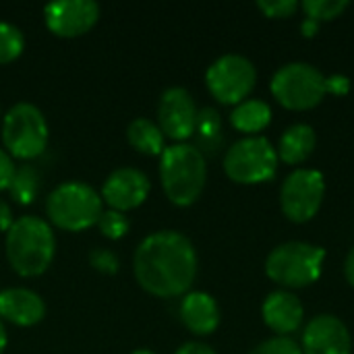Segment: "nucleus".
Instances as JSON below:
<instances>
[{"label": "nucleus", "instance_id": "4468645a", "mask_svg": "<svg viewBox=\"0 0 354 354\" xmlns=\"http://www.w3.org/2000/svg\"><path fill=\"white\" fill-rule=\"evenodd\" d=\"M301 351L303 354H353V338L344 322L322 313L307 322Z\"/></svg>", "mask_w": 354, "mask_h": 354}, {"label": "nucleus", "instance_id": "cd10ccee", "mask_svg": "<svg viewBox=\"0 0 354 354\" xmlns=\"http://www.w3.org/2000/svg\"><path fill=\"white\" fill-rule=\"evenodd\" d=\"M89 266H91L93 270L102 272V274L112 276V274H116V272H118L120 261H118V257H116V253H114V251H110V249H102V247H95V249H91V251H89Z\"/></svg>", "mask_w": 354, "mask_h": 354}, {"label": "nucleus", "instance_id": "39448f33", "mask_svg": "<svg viewBox=\"0 0 354 354\" xmlns=\"http://www.w3.org/2000/svg\"><path fill=\"white\" fill-rule=\"evenodd\" d=\"M326 251L303 241L278 245L266 259V274L272 282L286 288H307L319 280L324 272Z\"/></svg>", "mask_w": 354, "mask_h": 354}, {"label": "nucleus", "instance_id": "5701e85b", "mask_svg": "<svg viewBox=\"0 0 354 354\" xmlns=\"http://www.w3.org/2000/svg\"><path fill=\"white\" fill-rule=\"evenodd\" d=\"M25 50V35L23 31L10 23L0 21V64H8L17 60Z\"/></svg>", "mask_w": 354, "mask_h": 354}, {"label": "nucleus", "instance_id": "412c9836", "mask_svg": "<svg viewBox=\"0 0 354 354\" xmlns=\"http://www.w3.org/2000/svg\"><path fill=\"white\" fill-rule=\"evenodd\" d=\"M6 191L21 205L33 203V199L37 197V191H39V172L35 170V166H31L27 162L19 164L15 168L12 180Z\"/></svg>", "mask_w": 354, "mask_h": 354}, {"label": "nucleus", "instance_id": "dca6fc26", "mask_svg": "<svg viewBox=\"0 0 354 354\" xmlns=\"http://www.w3.org/2000/svg\"><path fill=\"white\" fill-rule=\"evenodd\" d=\"M46 317L44 299L31 288L12 286L0 290V319H6L21 328L37 326Z\"/></svg>", "mask_w": 354, "mask_h": 354}, {"label": "nucleus", "instance_id": "9d476101", "mask_svg": "<svg viewBox=\"0 0 354 354\" xmlns=\"http://www.w3.org/2000/svg\"><path fill=\"white\" fill-rule=\"evenodd\" d=\"M326 197V178L319 170L297 168L280 189V207L295 224H305L317 216Z\"/></svg>", "mask_w": 354, "mask_h": 354}, {"label": "nucleus", "instance_id": "f257e3e1", "mask_svg": "<svg viewBox=\"0 0 354 354\" xmlns=\"http://www.w3.org/2000/svg\"><path fill=\"white\" fill-rule=\"evenodd\" d=\"M197 251L178 230L147 234L135 249L133 274L139 286L160 299L185 297L197 278Z\"/></svg>", "mask_w": 354, "mask_h": 354}, {"label": "nucleus", "instance_id": "393cba45", "mask_svg": "<svg viewBox=\"0 0 354 354\" xmlns=\"http://www.w3.org/2000/svg\"><path fill=\"white\" fill-rule=\"evenodd\" d=\"M102 232V236L110 239V241H120L129 234L131 230V220L124 212H116V209H104L97 224H95Z\"/></svg>", "mask_w": 354, "mask_h": 354}, {"label": "nucleus", "instance_id": "f3484780", "mask_svg": "<svg viewBox=\"0 0 354 354\" xmlns=\"http://www.w3.org/2000/svg\"><path fill=\"white\" fill-rule=\"evenodd\" d=\"M180 322L195 336H209L220 326V307L216 299L201 290H189L180 301Z\"/></svg>", "mask_w": 354, "mask_h": 354}, {"label": "nucleus", "instance_id": "0eeeda50", "mask_svg": "<svg viewBox=\"0 0 354 354\" xmlns=\"http://www.w3.org/2000/svg\"><path fill=\"white\" fill-rule=\"evenodd\" d=\"M270 91L286 110L303 112L322 104L326 97V77L309 62H288L280 66L272 81Z\"/></svg>", "mask_w": 354, "mask_h": 354}, {"label": "nucleus", "instance_id": "72a5a7b5", "mask_svg": "<svg viewBox=\"0 0 354 354\" xmlns=\"http://www.w3.org/2000/svg\"><path fill=\"white\" fill-rule=\"evenodd\" d=\"M301 29H303V35H305V37H313V35L319 31V23H315V21H311V19H305L303 25H301Z\"/></svg>", "mask_w": 354, "mask_h": 354}, {"label": "nucleus", "instance_id": "b1692460", "mask_svg": "<svg viewBox=\"0 0 354 354\" xmlns=\"http://www.w3.org/2000/svg\"><path fill=\"white\" fill-rule=\"evenodd\" d=\"M351 6L348 0H305L301 2V8L305 10L307 19L322 23V21H334L338 19L346 8Z\"/></svg>", "mask_w": 354, "mask_h": 354}, {"label": "nucleus", "instance_id": "1a4fd4ad", "mask_svg": "<svg viewBox=\"0 0 354 354\" xmlns=\"http://www.w3.org/2000/svg\"><path fill=\"white\" fill-rule=\"evenodd\" d=\"M255 83L257 68L247 56L241 54H224L216 58L205 73V85L209 93L226 106H236L245 102Z\"/></svg>", "mask_w": 354, "mask_h": 354}, {"label": "nucleus", "instance_id": "c9c22d12", "mask_svg": "<svg viewBox=\"0 0 354 354\" xmlns=\"http://www.w3.org/2000/svg\"><path fill=\"white\" fill-rule=\"evenodd\" d=\"M131 354H158V353H153V351H149V348H137V351H133Z\"/></svg>", "mask_w": 354, "mask_h": 354}, {"label": "nucleus", "instance_id": "9b49d317", "mask_svg": "<svg viewBox=\"0 0 354 354\" xmlns=\"http://www.w3.org/2000/svg\"><path fill=\"white\" fill-rule=\"evenodd\" d=\"M197 116L199 110L189 89L178 85L164 89L158 104V127L162 129L164 137L172 139L174 143H187V139L195 135Z\"/></svg>", "mask_w": 354, "mask_h": 354}, {"label": "nucleus", "instance_id": "e433bc0d", "mask_svg": "<svg viewBox=\"0 0 354 354\" xmlns=\"http://www.w3.org/2000/svg\"><path fill=\"white\" fill-rule=\"evenodd\" d=\"M0 118H2V110H0Z\"/></svg>", "mask_w": 354, "mask_h": 354}, {"label": "nucleus", "instance_id": "aec40b11", "mask_svg": "<svg viewBox=\"0 0 354 354\" xmlns=\"http://www.w3.org/2000/svg\"><path fill=\"white\" fill-rule=\"evenodd\" d=\"M127 139L139 153H145V156H162V151L166 147L164 145L166 137H164L162 129L158 127V122H153L145 116H139L129 122Z\"/></svg>", "mask_w": 354, "mask_h": 354}, {"label": "nucleus", "instance_id": "a211bd4d", "mask_svg": "<svg viewBox=\"0 0 354 354\" xmlns=\"http://www.w3.org/2000/svg\"><path fill=\"white\" fill-rule=\"evenodd\" d=\"M315 143H317V137H315L313 127L305 122H297L282 133L276 153L282 162L290 166H299L309 160V156L315 149Z\"/></svg>", "mask_w": 354, "mask_h": 354}, {"label": "nucleus", "instance_id": "c85d7f7f", "mask_svg": "<svg viewBox=\"0 0 354 354\" xmlns=\"http://www.w3.org/2000/svg\"><path fill=\"white\" fill-rule=\"evenodd\" d=\"M15 168H17L15 160L4 149H0V191L8 189V185L12 180V174H15Z\"/></svg>", "mask_w": 354, "mask_h": 354}, {"label": "nucleus", "instance_id": "f8f14e48", "mask_svg": "<svg viewBox=\"0 0 354 354\" xmlns=\"http://www.w3.org/2000/svg\"><path fill=\"white\" fill-rule=\"evenodd\" d=\"M46 27L58 37H79L100 21L95 0H54L44 6Z\"/></svg>", "mask_w": 354, "mask_h": 354}, {"label": "nucleus", "instance_id": "f704fd0d", "mask_svg": "<svg viewBox=\"0 0 354 354\" xmlns=\"http://www.w3.org/2000/svg\"><path fill=\"white\" fill-rule=\"evenodd\" d=\"M6 344H8V336H6V328H4V324L0 319V354H4Z\"/></svg>", "mask_w": 354, "mask_h": 354}, {"label": "nucleus", "instance_id": "ddd939ff", "mask_svg": "<svg viewBox=\"0 0 354 354\" xmlns=\"http://www.w3.org/2000/svg\"><path fill=\"white\" fill-rule=\"evenodd\" d=\"M149 191L151 183L143 170L133 166H120L106 176L100 195L110 209L127 214L129 209L143 205L145 199L149 197Z\"/></svg>", "mask_w": 354, "mask_h": 354}, {"label": "nucleus", "instance_id": "2f4dec72", "mask_svg": "<svg viewBox=\"0 0 354 354\" xmlns=\"http://www.w3.org/2000/svg\"><path fill=\"white\" fill-rule=\"evenodd\" d=\"M174 354H218L212 346L203 342H185Z\"/></svg>", "mask_w": 354, "mask_h": 354}, {"label": "nucleus", "instance_id": "4be33fe9", "mask_svg": "<svg viewBox=\"0 0 354 354\" xmlns=\"http://www.w3.org/2000/svg\"><path fill=\"white\" fill-rule=\"evenodd\" d=\"M197 137H199V149L203 153V149L214 151L220 141H222V118L218 114V110L214 108H203L199 110L197 116V129H195Z\"/></svg>", "mask_w": 354, "mask_h": 354}, {"label": "nucleus", "instance_id": "c756f323", "mask_svg": "<svg viewBox=\"0 0 354 354\" xmlns=\"http://www.w3.org/2000/svg\"><path fill=\"white\" fill-rule=\"evenodd\" d=\"M348 89H351V81H348V77H344V75H332V77H326V91H328V93L344 95V93H348Z\"/></svg>", "mask_w": 354, "mask_h": 354}, {"label": "nucleus", "instance_id": "6ab92c4d", "mask_svg": "<svg viewBox=\"0 0 354 354\" xmlns=\"http://www.w3.org/2000/svg\"><path fill=\"white\" fill-rule=\"evenodd\" d=\"M230 122L236 131L247 133V137H253L272 122V108L263 100L247 97L245 102L234 106V110L230 112Z\"/></svg>", "mask_w": 354, "mask_h": 354}, {"label": "nucleus", "instance_id": "473e14b6", "mask_svg": "<svg viewBox=\"0 0 354 354\" xmlns=\"http://www.w3.org/2000/svg\"><path fill=\"white\" fill-rule=\"evenodd\" d=\"M344 276H346V282L354 288V247L348 251V255H346V261H344Z\"/></svg>", "mask_w": 354, "mask_h": 354}, {"label": "nucleus", "instance_id": "f03ea898", "mask_svg": "<svg viewBox=\"0 0 354 354\" xmlns=\"http://www.w3.org/2000/svg\"><path fill=\"white\" fill-rule=\"evenodd\" d=\"M6 259L23 278L41 276L54 261L56 236L52 224L39 216H21L4 239Z\"/></svg>", "mask_w": 354, "mask_h": 354}, {"label": "nucleus", "instance_id": "a878e982", "mask_svg": "<svg viewBox=\"0 0 354 354\" xmlns=\"http://www.w3.org/2000/svg\"><path fill=\"white\" fill-rule=\"evenodd\" d=\"M247 354H303L301 344L295 342L290 336H274L261 344H257Z\"/></svg>", "mask_w": 354, "mask_h": 354}, {"label": "nucleus", "instance_id": "20e7f679", "mask_svg": "<svg viewBox=\"0 0 354 354\" xmlns=\"http://www.w3.org/2000/svg\"><path fill=\"white\" fill-rule=\"evenodd\" d=\"M104 212L100 191L83 180L56 185L46 199L48 222L66 232H81L97 224Z\"/></svg>", "mask_w": 354, "mask_h": 354}, {"label": "nucleus", "instance_id": "7c9ffc66", "mask_svg": "<svg viewBox=\"0 0 354 354\" xmlns=\"http://www.w3.org/2000/svg\"><path fill=\"white\" fill-rule=\"evenodd\" d=\"M15 224V216H12V207L8 205V201H4L0 197V232H8V228Z\"/></svg>", "mask_w": 354, "mask_h": 354}, {"label": "nucleus", "instance_id": "bb28decb", "mask_svg": "<svg viewBox=\"0 0 354 354\" xmlns=\"http://www.w3.org/2000/svg\"><path fill=\"white\" fill-rule=\"evenodd\" d=\"M257 8L270 19H288L301 8V4L297 0H259Z\"/></svg>", "mask_w": 354, "mask_h": 354}, {"label": "nucleus", "instance_id": "423d86ee", "mask_svg": "<svg viewBox=\"0 0 354 354\" xmlns=\"http://www.w3.org/2000/svg\"><path fill=\"white\" fill-rule=\"evenodd\" d=\"M4 151L15 160H33L48 147L50 127L44 112L31 102L12 104L0 124Z\"/></svg>", "mask_w": 354, "mask_h": 354}, {"label": "nucleus", "instance_id": "6e6552de", "mask_svg": "<svg viewBox=\"0 0 354 354\" xmlns=\"http://www.w3.org/2000/svg\"><path fill=\"white\" fill-rule=\"evenodd\" d=\"M278 168V153L274 145L261 137H243L224 153V172L232 183L259 185L274 178Z\"/></svg>", "mask_w": 354, "mask_h": 354}, {"label": "nucleus", "instance_id": "2eb2a0df", "mask_svg": "<svg viewBox=\"0 0 354 354\" xmlns=\"http://www.w3.org/2000/svg\"><path fill=\"white\" fill-rule=\"evenodd\" d=\"M261 315L266 326L276 332V336H290L301 330L305 322V307L290 290H274L263 301Z\"/></svg>", "mask_w": 354, "mask_h": 354}, {"label": "nucleus", "instance_id": "7ed1b4c3", "mask_svg": "<svg viewBox=\"0 0 354 354\" xmlns=\"http://www.w3.org/2000/svg\"><path fill=\"white\" fill-rule=\"evenodd\" d=\"M160 180L170 203L178 207L193 205L207 183V162L197 145L172 143L160 156Z\"/></svg>", "mask_w": 354, "mask_h": 354}]
</instances>
